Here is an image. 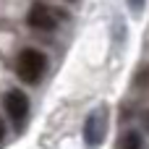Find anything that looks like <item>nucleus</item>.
Listing matches in <instances>:
<instances>
[{"instance_id": "nucleus-6", "label": "nucleus", "mask_w": 149, "mask_h": 149, "mask_svg": "<svg viewBox=\"0 0 149 149\" xmlns=\"http://www.w3.org/2000/svg\"><path fill=\"white\" fill-rule=\"evenodd\" d=\"M128 5H131V10H144V0H128Z\"/></svg>"}, {"instance_id": "nucleus-4", "label": "nucleus", "mask_w": 149, "mask_h": 149, "mask_svg": "<svg viewBox=\"0 0 149 149\" xmlns=\"http://www.w3.org/2000/svg\"><path fill=\"white\" fill-rule=\"evenodd\" d=\"M102 139H105V110L100 107V110H94V113L86 118V123H84V141H86L89 147H100Z\"/></svg>"}, {"instance_id": "nucleus-3", "label": "nucleus", "mask_w": 149, "mask_h": 149, "mask_svg": "<svg viewBox=\"0 0 149 149\" xmlns=\"http://www.w3.org/2000/svg\"><path fill=\"white\" fill-rule=\"evenodd\" d=\"M26 21H29V26L37 29V31H52V29L58 26V13H55V8H50V5H45V3H34Z\"/></svg>"}, {"instance_id": "nucleus-1", "label": "nucleus", "mask_w": 149, "mask_h": 149, "mask_svg": "<svg viewBox=\"0 0 149 149\" xmlns=\"http://www.w3.org/2000/svg\"><path fill=\"white\" fill-rule=\"evenodd\" d=\"M45 68H47V58H45V52H39L34 47H24L16 58V73L26 84H37L42 79Z\"/></svg>"}, {"instance_id": "nucleus-2", "label": "nucleus", "mask_w": 149, "mask_h": 149, "mask_svg": "<svg viewBox=\"0 0 149 149\" xmlns=\"http://www.w3.org/2000/svg\"><path fill=\"white\" fill-rule=\"evenodd\" d=\"M3 105H5V113L10 115V120H13V126L24 128V120L29 115V100H26V94L18 92V89H10L3 97Z\"/></svg>"}, {"instance_id": "nucleus-8", "label": "nucleus", "mask_w": 149, "mask_h": 149, "mask_svg": "<svg viewBox=\"0 0 149 149\" xmlns=\"http://www.w3.org/2000/svg\"><path fill=\"white\" fill-rule=\"evenodd\" d=\"M3 136H5V126H3V120H0V141H3Z\"/></svg>"}, {"instance_id": "nucleus-7", "label": "nucleus", "mask_w": 149, "mask_h": 149, "mask_svg": "<svg viewBox=\"0 0 149 149\" xmlns=\"http://www.w3.org/2000/svg\"><path fill=\"white\" fill-rule=\"evenodd\" d=\"M141 120H144V126H147V131H149V110L144 113V118H141Z\"/></svg>"}, {"instance_id": "nucleus-5", "label": "nucleus", "mask_w": 149, "mask_h": 149, "mask_svg": "<svg viewBox=\"0 0 149 149\" xmlns=\"http://www.w3.org/2000/svg\"><path fill=\"white\" fill-rule=\"evenodd\" d=\"M118 149H144V141L136 131H126L118 141Z\"/></svg>"}]
</instances>
